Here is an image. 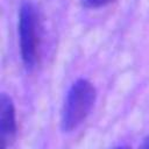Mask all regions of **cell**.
Returning a JSON list of instances; mask_svg holds the SVG:
<instances>
[{"instance_id":"cell-3","label":"cell","mask_w":149,"mask_h":149,"mask_svg":"<svg viewBox=\"0 0 149 149\" xmlns=\"http://www.w3.org/2000/svg\"><path fill=\"white\" fill-rule=\"evenodd\" d=\"M16 133L17 123L13 100L6 93H2L0 98V149L10 148Z\"/></svg>"},{"instance_id":"cell-6","label":"cell","mask_w":149,"mask_h":149,"mask_svg":"<svg viewBox=\"0 0 149 149\" xmlns=\"http://www.w3.org/2000/svg\"><path fill=\"white\" fill-rule=\"evenodd\" d=\"M113 149H128V147H127V146H123V144H120V146L114 147Z\"/></svg>"},{"instance_id":"cell-4","label":"cell","mask_w":149,"mask_h":149,"mask_svg":"<svg viewBox=\"0 0 149 149\" xmlns=\"http://www.w3.org/2000/svg\"><path fill=\"white\" fill-rule=\"evenodd\" d=\"M80 1L81 5L86 8H100L113 2L114 0H80Z\"/></svg>"},{"instance_id":"cell-1","label":"cell","mask_w":149,"mask_h":149,"mask_svg":"<svg viewBox=\"0 0 149 149\" xmlns=\"http://www.w3.org/2000/svg\"><path fill=\"white\" fill-rule=\"evenodd\" d=\"M97 98L94 85L79 78L70 86L61 113V127L63 132L70 133L77 129L91 113Z\"/></svg>"},{"instance_id":"cell-2","label":"cell","mask_w":149,"mask_h":149,"mask_svg":"<svg viewBox=\"0 0 149 149\" xmlns=\"http://www.w3.org/2000/svg\"><path fill=\"white\" fill-rule=\"evenodd\" d=\"M20 54L24 68L31 71L40 62L41 24L37 9L30 1L22 3L17 23Z\"/></svg>"},{"instance_id":"cell-5","label":"cell","mask_w":149,"mask_h":149,"mask_svg":"<svg viewBox=\"0 0 149 149\" xmlns=\"http://www.w3.org/2000/svg\"><path fill=\"white\" fill-rule=\"evenodd\" d=\"M137 149H149V135L143 139V141L141 142V144L139 146Z\"/></svg>"}]
</instances>
